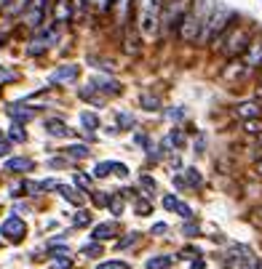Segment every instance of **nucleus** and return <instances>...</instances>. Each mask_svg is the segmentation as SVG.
<instances>
[{
	"instance_id": "f257e3e1",
	"label": "nucleus",
	"mask_w": 262,
	"mask_h": 269,
	"mask_svg": "<svg viewBox=\"0 0 262 269\" xmlns=\"http://www.w3.org/2000/svg\"><path fill=\"white\" fill-rule=\"evenodd\" d=\"M212 11H214L212 0H196V5H193V8L185 14L179 30H176V35H179L182 43H196V40H201L203 27H206Z\"/></svg>"
},
{
	"instance_id": "f03ea898",
	"label": "nucleus",
	"mask_w": 262,
	"mask_h": 269,
	"mask_svg": "<svg viewBox=\"0 0 262 269\" xmlns=\"http://www.w3.org/2000/svg\"><path fill=\"white\" fill-rule=\"evenodd\" d=\"M236 27V11H230L227 5H214L212 16H209L206 27H203V35H201V43H212L217 45L227 32Z\"/></svg>"
},
{
	"instance_id": "7ed1b4c3",
	"label": "nucleus",
	"mask_w": 262,
	"mask_h": 269,
	"mask_svg": "<svg viewBox=\"0 0 262 269\" xmlns=\"http://www.w3.org/2000/svg\"><path fill=\"white\" fill-rule=\"evenodd\" d=\"M161 0H136V24H139L142 38H153L161 24Z\"/></svg>"
},
{
	"instance_id": "20e7f679",
	"label": "nucleus",
	"mask_w": 262,
	"mask_h": 269,
	"mask_svg": "<svg viewBox=\"0 0 262 269\" xmlns=\"http://www.w3.org/2000/svg\"><path fill=\"white\" fill-rule=\"evenodd\" d=\"M252 43H254V38H252V32H249L246 27H233L217 45L222 48V54H225L227 59H238V56L246 54Z\"/></svg>"
},
{
	"instance_id": "39448f33",
	"label": "nucleus",
	"mask_w": 262,
	"mask_h": 269,
	"mask_svg": "<svg viewBox=\"0 0 262 269\" xmlns=\"http://www.w3.org/2000/svg\"><path fill=\"white\" fill-rule=\"evenodd\" d=\"M0 234H5L11 243H19V240L27 234V227H24V221H22L19 216H8V219L0 224Z\"/></svg>"
},
{
	"instance_id": "423d86ee",
	"label": "nucleus",
	"mask_w": 262,
	"mask_h": 269,
	"mask_svg": "<svg viewBox=\"0 0 262 269\" xmlns=\"http://www.w3.org/2000/svg\"><path fill=\"white\" fill-rule=\"evenodd\" d=\"M243 64L249 70H262V38H254V43L249 45V51L243 54Z\"/></svg>"
},
{
	"instance_id": "0eeeda50",
	"label": "nucleus",
	"mask_w": 262,
	"mask_h": 269,
	"mask_svg": "<svg viewBox=\"0 0 262 269\" xmlns=\"http://www.w3.org/2000/svg\"><path fill=\"white\" fill-rule=\"evenodd\" d=\"M233 112H236V117H241L243 123H246V120H257L262 115V107L257 104V101H241Z\"/></svg>"
},
{
	"instance_id": "6e6552de",
	"label": "nucleus",
	"mask_w": 262,
	"mask_h": 269,
	"mask_svg": "<svg viewBox=\"0 0 262 269\" xmlns=\"http://www.w3.org/2000/svg\"><path fill=\"white\" fill-rule=\"evenodd\" d=\"M78 75H81L78 64H62L59 70L51 75V83H72V80H78Z\"/></svg>"
},
{
	"instance_id": "1a4fd4ad",
	"label": "nucleus",
	"mask_w": 262,
	"mask_h": 269,
	"mask_svg": "<svg viewBox=\"0 0 262 269\" xmlns=\"http://www.w3.org/2000/svg\"><path fill=\"white\" fill-rule=\"evenodd\" d=\"M94 88H96V91H102V94H112V96L121 94V83H118V80H110V77H99V80H94Z\"/></svg>"
},
{
	"instance_id": "9d476101",
	"label": "nucleus",
	"mask_w": 262,
	"mask_h": 269,
	"mask_svg": "<svg viewBox=\"0 0 262 269\" xmlns=\"http://www.w3.org/2000/svg\"><path fill=\"white\" fill-rule=\"evenodd\" d=\"M3 168L8 171V173H24V171L32 168V160H27V157H11Z\"/></svg>"
},
{
	"instance_id": "9b49d317",
	"label": "nucleus",
	"mask_w": 262,
	"mask_h": 269,
	"mask_svg": "<svg viewBox=\"0 0 262 269\" xmlns=\"http://www.w3.org/2000/svg\"><path fill=\"white\" fill-rule=\"evenodd\" d=\"M72 16V8H70V0H56L54 3V21H67Z\"/></svg>"
},
{
	"instance_id": "f8f14e48",
	"label": "nucleus",
	"mask_w": 262,
	"mask_h": 269,
	"mask_svg": "<svg viewBox=\"0 0 262 269\" xmlns=\"http://www.w3.org/2000/svg\"><path fill=\"white\" fill-rule=\"evenodd\" d=\"M45 131H48L51 136H59V139H65V136H70V128H67L62 120H56V117H51V120H45Z\"/></svg>"
},
{
	"instance_id": "ddd939ff",
	"label": "nucleus",
	"mask_w": 262,
	"mask_h": 269,
	"mask_svg": "<svg viewBox=\"0 0 262 269\" xmlns=\"http://www.w3.org/2000/svg\"><path fill=\"white\" fill-rule=\"evenodd\" d=\"M172 256H169V253H161V256H153V259H147V269H169V267H172Z\"/></svg>"
},
{
	"instance_id": "4468645a",
	"label": "nucleus",
	"mask_w": 262,
	"mask_h": 269,
	"mask_svg": "<svg viewBox=\"0 0 262 269\" xmlns=\"http://www.w3.org/2000/svg\"><path fill=\"white\" fill-rule=\"evenodd\" d=\"M59 192H62V197L70 200L72 205H81L83 203V194H78V190H72V187H59Z\"/></svg>"
},
{
	"instance_id": "2eb2a0df",
	"label": "nucleus",
	"mask_w": 262,
	"mask_h": 269,
	"mask_svg": "<svg viewBox=\"0 0 262 269\" xmlns=\"http://www.w3.org/2000/svg\"><path fill=\"white\" fill-rule=\"evenodd\" d=\"M112 234H115V227L112 224H99L94 230V240H110Z\"/></svg>"
},
{
	"instance_id": "dca6fc26",
	"label": "nucleus",
	"mask_w": 262,
	"mask_h": 269,
	"mask_svg": "<svg viewBox=\"0 0 262 269\" xmlns=\"http://www.w3.org/2000/svg\"><path fill=\"white\" fill-rule=\"evenodd\" d=\"M67 154H70V157H75V160H83V157H88V147H83V144H72V147H67L65 150Z\"/></svg>"
},
{
	"instance_id": "f3484780",
	"label": "nucleus",
	"mask_w": 262,
	"mask_h": 269,
	"mask_svg": "<svg viewBox=\"0 0 262 269\" xmlns=\"http://www.w3.org/2000/svg\"><path fill=\"white\" fill-rule=\"evenodd\" d=\"M241 267H243V269H260L262 261H260V256H254L252 250H249L246 256H241Z\"/></svg>"
},
{
	"instance_id": "a211bd4d",
	"label": "nucleus",
	"mask_w": 262,
	"mask_h": 269,
	"mask_svg": "<svg viewBox=\"0 0 262 269\" xmlns=\"http://www.w3.org/2000/svg\"><path fill=\"white\" fill-rule=\"evenodd\" d=\"M41 14H43L41 5H32V8L27 11V24H30V27H38V24H41Z\"/></svg>"
},
{
	"instance_id": "6ab92c4d",
	"label": "nucleus",
	"mask_w": 262,
	"mask_h": 269,
	"mask_svg": "<svg viewBox=\"0 0 262 269\" xmlns=\"http://www.w3.org/2000/svg\"><path fill=\"white\" fill-rule=\"evenodd\" d=\"M8 115L14 117V120L27 123V120H32V110H16V107H8Z\"/></svg>"
},
{
	"instance_id": "aec40b11",
	"label": "nucleus",
	"mask_w": 262,
	"mask_h": 269,
	"mask_svg": "<svg viewBox=\"0 0 262 269\" xmlns=\"http://www.w3.org/2000/svg\"><path fill=\"white\" fill-rule=\"evenodd\" d=\"M243 131H246V134H254V136H262V120L260 117L246 120V123H243Z\"/></svg>"
},
{
	"instance_id": "412c9836",
	"label": "nucleus",
	"mask_w": 262,
	"mask_h": 269,
	"mask_svg": "<svg viewBox=\"0 0 262 269\" xmlns=\"http://www.w3.org/2000/svg\"><path fill=\"white\" fill-rule=\"evenodd\" d=\"M81 123H83V125H86V128H88V131H94V128H96V125H99V117H96V115H94V112H83V115H81Z\"/></svg>"
},
{
	"instance_id": "4be33fe9",
	"label": "nucleus",
	"mask_w": 262,
	"mask_h": 269,
	"mask_svg": "<svg viewBox=\"0 0 262 269\" xmlns=\"http://www.w3.org/2000/svg\"><path fill=\"white\" fill-rule=\"evenodd\" d=\"M185 176H187V181H190L193 187H201L203 184V179H201V173H198L196 168H185Z\"/></svg>"
},
{
	"instance_id": "5701e85b",
	"label": "nucleus",
	"mask_w": 262,
	"mask_h": 269,
	"mask_svg": "<svg viewBox=\"0 0 262 269\" xmlns=\"http://www.w3.org/2000/svg\"><path fill=\"white\" fill-rule=\"evenodd\" d=\"M112 168H115V163H99V165H96V171H94V176H96V179H105Z\"/></svg>"
},
{
	"instance_id": "b1692460",
	"label": "nucleus",
	"mask_w": 262,
	"mask_h": 269,
	"mask_svg": "<svg viewBox=\"0 0 262 269\" xmlns=\"http://www.w3.org/2000/svg\"><path fill=\"white\" fill-rule=\"evenodd\" d=\"M8 139H11V141H24V139H27V134L22 131V125H11V131H8Z\"/></svg>"
},
{
	"instance_id": "393cba45",
	"label": "nucleus",
	"mask_w": 262,
	"mask_h": 269,
	"mask_svg": "<svg viewBox=\"0 0 262 269\" xmlns=\"http://www.w3.org/2000/svg\"><path fill=\"white\" fill-rule=\"evenodd\" d=\"M14 80H16V72L0 64V85H3V83H14Z\"/></svg>"
},
{
	"instance_id": "a878e982",
	"label": "nucleus",
	"mask_w": 262,
	"mask_h": 269,
	"mask_svg": "<svg viewBox=\"0 0 262 269\" xmlns=\"http://www.w3.org/2000/svg\"><path fill=\"white\" fill-rule=\"evenodd\" d=\"M166 141H169V144H174V147H182V144H185V134H182V131H172Z\"/></svg>"
},
{
	"instance_id": "bb28decb",
	"label": "nucleus",
	"mask_w": 262,
	"mask_h": 269,
	"mask_svg": "<svg viewBox=\"0 0 262 269\" xmlns=\"http://www.w3.org/2000/svg\"><path fill=\"white\" fill-rule=\"evenodd\" d=\"M142 104H145V110H150V112H155L158 110V99H155V96H142Z\"/></svg>"
},
{
	"instance_id": "cd10ccee",
	"label": "nucleus",
	"mask_w": 262,
	"mask_h": 269,
	"mask_svg": "<svg viewBox=\"0 0 262 269\" xmlns=\"http://www.w3.org/2000/svg\"><path fill=\"white\" fill-rule=\"evenodd\" d=\"M110 208H112V213H121L123 211V197L121 194H112L110 197Z\"/></svg>"
},
{
	"instance_id": "c85d7f7f",
	"label": "nucleus",
	"mask_w": 262,
	"mask_h": 269,
	"mask_svg": "<svg viewBox=\"0 0 262 269\" xmlns=\"http://www.w3.org/2000/svg\"><path fill=\"white\" fill-rule=\"evenodd\" d=\"M96 269H129L126 261H105V264H99Z\"/></svg>"
},
{
	"instance_id": "c756f323",
	"label": "nucleus",
	"mask_w": 262,
	"mask_h": 269,
	"mask_svg": "<svg viewBox=\"0 0 262 269\" xmlns=\"http://www.w3.org/2000/svg\"><path fill=\"white\" fill-rule=\"evenodd\" d=\"M150 211H153V205L147 203V200H136V213L139 216H147Z\"/></svg>"
},
{
	"instance_id": "7c9ffc66",
	"label": "nucleus",
	"mask_w": 262,
	"mask_h": 269,
	"mask_svg": "<svg viewBox=\"0 0 262 269\" xmlns=\"http://www.w3.org/2000/svg\"><path fill=\"white\" fill-rule=\"evenodd\" d=\"M176 205H179V200H176L174 194H166V197H163V208L166 211H176Z\"/></svg>"
},
{
	"instance_id": "2f4dec72",
	"label": "nucleus",
	"mask_w": 262,
	"mask_h": 269,
	"mask_svg": "<svg viewBox=\"0 0 262 269\" xmlns=\"http://www.w3.org/2000/svg\"><path fill=\"white\" fill-rule=\"evenodd\" d=\"M99 253H102V245L99 243H91V245L83 248V256H99Z\"/></svg>"
},
{
	"instance_id": "473e14b6",
	"label": "nucleus",
	"mask_w": 262,
	"mask_h": 269,
	"mask_svg": "<svg viewBox=\"0 0 262 269\" xmlns=\"http://www.w3.org/2000/svg\"><path fill=\"white\" fill-rule=\"evenodd\" d=\"M176 213H179L182 219H190L193 211H190V205H187V203H182V200H179V205H176Z\"/></svg>"
},
{
	"instance_id": "72a5a7b5",
	"label": "nucleus",
	"mask_w": 262,
	"mask_h": 269,
	"mask_svg": "<svg viewBox=\"0 0 262 269\" xmlns=\"http://www.w3.org/2000/svg\"><path fill=\"white\" fill-rule=\"evenodd\" d=\"M136 240H139V234H136V232H131L129 237H123L118 245H121V248H129V245H134V243H136Z\"/></svg>"
},
{
	"instance_id": "f704fd0d",
	"label": "nucleus",
	"mask_w": 262,
	"mask_h": 269,
	"mask_svg": "<svg viewBox=\"0 0 262 269\" xmlns=\"http://www.w3.org/2000/svg\"><path fill=\"white\" fill-rule=\"evenodd\" d=\"M91 221V213H86V211H81V213L75 216V227H83V224H88Z\"/></svg>"
},
{
	"instance_id": "c9c22d12",
	"label": "nucleus",
	"mask_w": 262,
	"mask_h": 269,
	"mask_svg": "<svg viewBox=\"0 0 262 269\" xmlns=\"http://www.w3.org/2000/svg\"><path fill=\"white\" fill-rule=\"evenodd\" d=\"M75 181H78V184H81V187H83V190H86V192L91 190V179H88V176L78 173V176H75Z\"/></svg>"
},
{
	"instance_id": "e433bc0d",
	"label": "nucleus",
	"mask_w": 262,
	"mask_h": 269,
	"mask_svg": "<svg viewBox=\"0 0 262 269\" xmlns=\"http://www.w3.org/2000/svg\"><path fill=\"white\" fill-rule=\"evenodd\" d=\"M8 150H11V139H3V136H0V157L8 154Z\"/></svg>"
},
{
	"instance_id": "4c0bfd02",
	"label": "nucleus",
	"mask_w": 262,
	"mask_h": 269,
	"mask_svg": "<svg viewBox=\"0 0 262 269\" xmlns=\"http://www.w3.org/2000/svg\"><path fill=\"white\" fill-rule=\"evenodd\" d=\"M41 51H45V43L43 40H35V45H30V54L35 56V54H41Z\"/></svg>"
},
{
	"instance_id": "58836bf2",
	"label": "nucleus",
	"mask_w": 262,
	"mask_h": 269,
	"mask_svg": "<svg viewBox=\"0 0 262 269\" xmlns=\"http://www.w3.org/2000/svg\"><path fill=\"white\" fill-rule=\"evenodd\" d=\"M185 234H187V237H196V234H198V224H185Z\"/></svg>"
},
{
	"instance_id": "ea45409f",
	"label": "nucleus",
	"mask_w": 262,
	"mask_h": 269,
	"mask_svg": "<svg viewBox=\"0 0 262 269\" xmlns=\"http://www.w3.org/2000/svg\"><path fill=\"white\" fill-rule=\"evenodd\" d=\"M115 173H118V176H129V168H126L123 163H115Z\"/></svg>"
},
{
	"instance_id": "a19ab883",
	"label": "nucleus",
	"mask_w": 262,
	"mask_h": 269,
	"mask_svg": "<svg viewBox=\"0 0 262 269\" xmlns=\"http://www.w3.org/2000/svg\"><path fill=\"white\" fill-rule=\"evenodd\" d=\"M190 269H206V261H203V259H196V261H190Z\"/></svg>"
},
{
	"instance_id": "79ce46f5",
	"label": "nucleus",
	"mask_w": 262,
	"mask_h": 269,
	"mask_svg": "<svg viewBox=\"0 0 262 269\" xmlns=\"http://www.w3.org/2000/svg\"><path fill=\"white\" fill-rule=\"evenodd\" d=\"M166 230H169L166 224H155V227H153V234H163V232H166Z\"/></svg>"
},
{
	"instance_id": "37998d69",
	"label": "nucleus",
	"mask_w": 262,
	"mask_h": 269,
	"mask_svg": "<svg viewBox=\"0 0 262 269\" xmlns=\"http://www.w3.org/2000/svg\"><path fill=\"white\" fill-rule=\"evenodd\" d=\"M121 123H123V125H131V123H134V120H131L129 115H121Z\"/></svg>"
},
{
	"instance_id": "c03bdc74",
	"label": "nucleus",
	"mask_w": 262,
	"mask_h": 269,
	"mask_svg": "<svg viewBox=\"0 0 262 269\" xmlns=\"http://www.w3.org/2000/svg\"><path fill=\"white\" fill-rule=\"evenodd\" d=\"M254 171H257V173L262 176V160H257V165H254Z\"/></svg>"
},
{
	"instance_id": "a18cd8bd",
	"label": "nucleus",
	"mask_w": 262,
	"mask_h": 269,
	"mask_svg": "<svg viewBox=\"0 0 262 269\" xmlns=\"http://www.w3.org/2000/svg\"><path fill=\"white\" fill-rule=\"evenodd\" d=\"M260 85H262V70H260Z\"/></svg>"
},
{
	"instance_id": "49530a36",
	"label": "nucleus",
	"mask_w": 262,
	"mask_h": 269,
	"mask_svg": "<svg viewBox=\"0 0 262 269\" xmlns=\"http://www.w3.org/2000/svg\"><path fill=\"white\" fill-rule=\"evenodd\" d=\"M260 141H262V136H260Z\"/></svg>"
},
{
	"instance_id": "de8ad7c7",
	"label": "nucleus",
	"mask_w": 262,
	"mask_h": 269,
	"mask_svg": "<svg viewBox=\"0 0 262 269\" xmlns=\"http://www.w3.org/2000/svg\"><path fill=\"white\" fill-rule=\"evenodd\" d=\"M3 3H5V0H3Z\"/></svg>"
}]
</instances>
